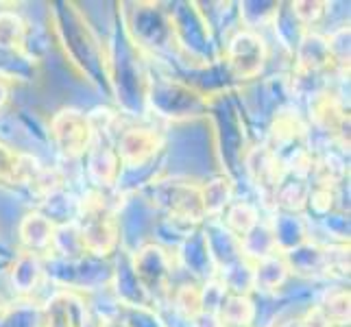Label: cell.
I'll list each match as a JSON object with an SVG mask.
<instances>
[{"mask_svg": "<svg viewBox=\"0 0 351 327\" xmlns=\"http://www.w3.org/2000/svg\"><path fill=\"white\" fill-rule=\"evenodd\" d=\"M48 24H51L53 40L66 62L77 75L88 81L94 90L105 92L107 88V42L94 29L88 14L79 3L59 0L48 5Z\"/></svg>", "mask_w": 351, "mask_h": 327, "instance_id": "obj_1", "label": "cell"}, {"mask_svg": "<svg viewBox=\"0 0 351 327\" xmlns=\"http://www.w3.org/2000/svg\"><path fill=\"white\" fill-rule=\"evenodd\" d=\"M151 66L149 57L129 40L120 20L112 29L107 42V88L118 105V112L133 118L149 114L147 99L151 88Z\"/></svg>", "mask_w": 351, "mask_h": 327, "instance_id": "obj_2", "label": "cell"}, {"mask_svg": "<svg viewBox=\"0 0 351 327\" xmlns=\"http://www.w3.org/2000/svg\"><path fill=\"white\" fill-rule=\"evenodd\" d=\"M173 27L175 55L190 66V70L210 68L221 62L223 44L210 29L201 14L199 3H164Z\"/></svg>", "mask_w": 351, "mask_h": 327, "instance_id": "obj_3", "label": "cell"}, {"mask_svg": "<svg viewBox=\"0 0 351 327\" xmlns=\"http://www.w3.org/2000/svg\"><path fill=\"white\" fill-rule=\"evenodd\" d=\"M75 225L90 256L114 258L123 249L118 205L107 197V192L90 188L86 195H81Z\"/></svg>", "mask_w": 351, "mask_h": 327, "instance_id": "obj_4", "label": "cell"}, {"mask_svg": "<svg viewBox=\"0 0 351 327\" xmlns=\"http://www.w3.org/2000/svg\"><path fill=\"white\" fill-rule=\"evenodd\" d=\"M138 195L149 203V208L157 216L166 221L188 229L205 223L201 184L190 177H157Z\"/></svg>", "mask_w": 351, "mask_h": 327, "instance_id": "obj_5", "label": "cell"}, {"mask_svg": "<svg viewBox=\"0 0 351 327\" xmlns=\"http://www.w3.org/2000/svg\"><path fill=\"white\" fill-rule=\"evenodd\" d=\"M212 105L214 101H210L184 77L160 75L151 70V88L147 99L149 114L168 120V123H195L212 114Z\"/></svg>", "mask_w": 351, "mask_h": 327, "instance_id": "obj_6", "label": "cell"}, {"mask_svg": "<svg viewBox=\"0 0 351 327\" xmlns=\"http://www.w3.org/2000/svg\"><path fill=\"white\" fill-rule=\"evenodd\" d=\"M118 20L129 40L147 57L175 55L173 27L164 3H123Z\"/></svg>", "mask_w": 351, "mask_h": 327, "instance_id": "obj_7", "label": "cell"}, {"mask_svg": "<svg viewBox=\"0 0 351 327\" xmlns=\"http://www.w3.org/2000/svg\"><path fill=\"white\" fill-rule=\"evenodd\" d=\"M44 275L53 286L77 290L81 295L107 290L114 277V258H96L86 253L77 260H64L48 253L44 258Z\"/></svg>", "mask_w": 351, "mask_h": 327, "instance_id": "obj_8", "label": "cell"}, {"mask_svg": "<svg viewBox=\"0 0 351 327\" xmlns=\"http://www.w3.org/2000/svg\"><path fill=\"white\" fill-rule=\"evenodd\" d=\"M271 59V46L262 33L236 29L221 51V62L236 88L262 79Z\"/></svg>", "mask_w": 351, "mask_h": 327, "instance_id": "obj_9", "label": "cell"}, {"mask_svg": "<svg viewBox=\"0 0 351 327\" xmlns=\"http://www.w3.org/2000/svg\"><path fill=\"white\" fill-rule=\"evenodd\" d=\"M129 260H131V269L136 273L138 282L142 284L144 293L149 295L151 304L155 308L166 306L168 297H171V290L175 286V273H177L175 256L171 253V249L149 240L133 251H129Z\"/></svg>", "mask_w": 351, "mask_h": 327, "instance_id": "obj_10", "label": "cell"}, {"mask_svg": "<svg viewBox=\"0 0 351 327\" xmlns=\"http://www.w3.org/2000/svg\"><path fill=\"white\" fill-rule=\"evenodd\" d=\"M48 140L64 160H83L94 140L90 116L77 107H62L48 123Z\"/></svg>", "mask_w": 351, "mask_h": 327, "instance_id": "obj_11", "label": "cell"}, {"mask_svg": "<svg viewBox=\"0 0 351 327\" xmlns=\"http://www.w3.org/2000/svg\"><path fill=\"white\" fill-rule=\"evenodd\" d=\"M114 144L125 171H140V168L162 164L166 136L149 125H131L118 133Z\"/></svg>", "mask_w": 351, "mask_h": 327, "instance_id": "obj_12", "label": "cell"}, {"mask_svg": "<svg viewBox=\"0 0 351 327\" xmlns=\"http://www.w3.org/2000/svg\"><path fill=\"white\" fill-rule=\"evenodd\" d=\"M312 127L343 153H349V105L330 88L310 96V129Z\"/></svg>", "mask_w": 351, "mask_h": 327, "instance_id": "obj_13", "label": "cell"}, {"mask_svg": "<svg viewBox=\"0 0 351 327\" xmlns=\"http://www.w3.org/2000/svg\"><path fill=\"white\" fill-rule=\"evenodd\" d=\"M83 160H86L88 181L94 190H99V192L116 190L120 173H123V164H120L116 144L110 133L94 131V140Z\"/></svg>", "mask_w": 351, "mask_h": 327, "instance_id": "obj_14", "label": "cell"}, {"mask_svg": "<svg viewBox=\"0 0 351 327\" xmlns=\"http://www.w3.org/2000/svg\"><path fill=\"white\" fill-rule=\"evenodd\" d=\"M175 256V266L177 271H184L188 275V280L203 284L210 282L214 277H219V269L212 258V251L208 247V238H205L203 227H195L181 238L177 245Z\"/></svg>", "mask_w": 351, "mask_h": 327, "instance_id": "obj_15", "label": "cell"}, {"mask_svg": "<svg viewBox=\"0 0 351 327\" xmlns=\"http://www.w3.org/2000/svg\"><path fill=\"white\" fill-rule=\"evenodd\" d=\"M42 327H90V306L77 290L55 288L42 301Z\"/></svg>", "mask_w": 351, "mask_h": 327, "instance_id": "obj_16", "label": "cell"}, {"mask_svg": "<svg viewBox=\"0 0 351 327\" xmlns=\"http://www.w3.org/2000/svg\"><path fill=\"white\" fill-rule=\"evenodd\" d=\"M242 171H245L251 184L266 197L273 195V190L277 188V184H280L286 173L282 160L264 142H258L247 149L245 157H242Z\"/></svg>", "mask_w": 351, "mask_h": 327, "instance_id": "obj_17", "label": "cell"}, {"mask_svg": "<svg viewBox=\"0 0 351 327\" xmlns=\"http://www.w3.org/2000/svg\"><path fill=\"white\" fill-rule=\"evenodd\" d=\"M7 280L16 299H33V295L46 282L44 258L20 249L7 266Z\"/></svg>", "mask_w": 351, "mask_h": 327, "instance_id": "obj_18", "label": "cell"}, {"mask_svg": "<svg viewBox=\"0 0 351 327\" xmlns=\"http://www.w3.org/2000/svg\"><path fill=\"white\" fill-rule=\"evenodd\" d=\"M110 290L118 301V308H155L131 269L127 249H120L114 256V277Z\"/></svg>", "mask_w": 351, "mask_h": 327, "instance_id": "obj_19", "label": "cell"}, {"mask_svg": "<svg viewBox=\"0 0 351 327\" xmlns=\"http://www.w3.org/2000/svg\"><path fill=\"white\" fill-rule=\"evenodd\" d=\"M42 164L33 155L20 153L9 142L0 140V186L29 188L42 173Z\"/></svg>", "mask_w": 351, "mask_h": 327, "instance_id": "obj_20", "label": "cell"}, {"mask_svg": "<svg viewBox=\"0 0 351 327\" xmlns=\"http://www.w3.org/2000/svg\"><path fill=\"white\" fill-rule=\"evenodd\" d=\"M269 225L280 253H288L299 245H304V242L312 240V223L308 214L273 210V214L269 216Z\"/></svg>", "mask_w": 351, "mask_h": 327, "instance_id": "obj_21", "label": "cell"}, {"mask_svg": "<svg viewBox=\"0 0 351 327\" xmlns=\"http://www.w3.org/2000/svg\"><path fill=\"white\" fill-rule=\"evenodd\" d=\"M290 275L301 277V280H319V277H328V251L325 245L319 240H308L297 249L282 253Z\"/></svg>", "mask_w": 351, "mask_h": 327, "instance_id": "obj_22", "label": "cell"}, {"mask_svg": "<svg viewBox=\"0 0 351 327\" xmlns=\"http://www.w3.org/2000/svg\"><path fill=\"white\" fill-rule=\"evenodd\" d=\"M55 225L40 210H29L18 223V240L20 249L46 258L53 249Z\"/></svg>", "mask_w": 351, "mask_h": 327, "instance_id": "obj_23", "label": "cell"}, {"mask_svg": "<svg viewBox=\"0 0 351 327\" xmlns=\"http://www.w3.org/2000/svg\"><path fill=\"white\" fill-rule=\"evenodd\" d=\"M310 177L295 175V173H284L282 181L273 190L271 205L273 210L280 212H295V214H306L308 210V199H310Z\"/></svg>", "mask_w": 351, "mask_h": 327, "instance_id": "obj_24", "label": "cell"}, {"mask_svg": "<svg viewBox=\"0 0 351 327\" xmlns=\"http://www.w3.org/2000/svg\"><path fill=\"white\" fill-rule=\"evenodd\" d=\"M288 264L282 253L264 258L256 264H251V284L253 293L258 295H277L290 280Z\"/></svg>", "mask_w": 351, "mask_h": 327, "instance_id": "obj_25", "label": "cell"}, {"mask_svg": "<svg viewBox=\"0 0 351 327\" xmlns=\"http://www.w3.org/2000/svg\"><path fill=\"white\" fill-rule=\"evenodd\" d=\"M201 227L205 232V238H208V247L212 251L216 269L223 271L227 266L245 260L242 258V251H240V240L227 232L219 218H208Z\"/></svg>", "mask_w": 351, "mask_h": 327, "instance_id": "obj_26", "label": "cell"}, {"mask_svg": "<svg viewBox=\"0 0 351 327\" xmlns=\"http://www.w3.org/2000/svg\"><path fill=\"white\" fill-rule=\"evenodd\" d=\"M236 199V181L232 175H216L205 179L201 184V201H203V212L205 221L208 218H221L223 212L234 203Z\"/></svg>", "mask_w": 351, "mask_h": 327, "instance_id": "obj_27", "label": "cell"}, {"mask_svg": "<svg viewBox=\"0 0 351 327\" xmlns=\"http://www.w3.org/2000/svg\"><path fill=\"white\" fill-rule=\"evenodd\" d=\"M79 201H81V197H77L72 190L62 186V188H57L53 192H48L46 197H42L40 205L35 210H40L55 227L57 225H68V223L77 221Z\"/></svg>", "mask_w": 351, "mask_h": 327, "instance_id": "obj_28", "label": "cell"}, {"mask_svg": "<svg viewBox=\"0 0 351 327\" xmlns=\"http://www.w3.org/2000/svg\"><path fill=\"white\" fill-rule=\"evenodd\" d=\"M0 77L9 83H33L40 77V59L29 51L0 48Z\"/></svg>", "mask_w": 351, "mask_h": 327, "instance_id": "obj_29", "label": "cell"}, {"mask_svg": "<svg viewBox=\"0 0 351 327\" xmlns=\"http://www.w3.org/2000/svg\"><path fill=\"white\" fill-rule=\"evenodd\" d=\"M280 9L282 3H277V0H245V3H238L236 14L242 24L240 29L256 33H262L264 29H273Z\"/></svg>", "mask_w": 351, "mask_h": 327, "instance_id": "obj_30", "label": "cell"}, {"mask_svg": "<svg viewBox=\"0 0 351 327\" xmlns=\"http://www.w3.org/2000/svg\"><path fill=\"white\" fill-rule=\"evenodd\" d=\"M219 221L229 234L236 236L238 240H242L253 227L262 221V214H260V208L256 203L236 197L234 203L223 212V216L219 218Z\"/></svg>", "mask_w": 351, "mask_h": 327, "instance_id": "obj_31", "label": "cell"}, {"mask_svg": "<svg viewBox=\"0 0 351 327\" xmlns=\"http://www.w3.org/2000/svg\"><path fill=\"white\" fill-rule=\"evenodd\" d=\"M29 22L20 11H0V48H7V51H29Z\"/></svg>", "mask_w": 351, "mask_h": 327, "instance_id": "obj_32", "label": "cell"}, {"mask_svg": "<svg viewBox=\"0 0 351 327\" xmlns=\"http://www.w3.org/2000/svg\"><path fill=\"white\" fill-rule=\"evenodd\" d=\"M240 251H242V258H245L249 264H256L264 258L280 253L275 245L273 232H271L269 218H262V221L240 240Z\"/></svg>", "mask_w": 351, "mask_h": 327, "instance_id": "obj_33", "label": "cell"}, {"mask_svg": "<svg viewBox=\"0 0 351 327\" xmlns=\"http://www.w3.org/2000/svg\"><path fill=\"white\" fill-rule=\"evenodd\" d=\"M219 317L225 327H256L258 306L251 295H227Z\"/></svg>", "mask_w": 351, "mask_h": 327, "instance_id": "obj_34", "label": "cell"}, {"mask_svg": "<svg viewBox=\"0 0 351 327\" xmlns=\"http://www.w3.org/2000/svg\"><path fill=\"white\" fill-rule=\"evenodd\" d=\"M0 327H42V301L14 299L5 304Z\"/></svg>", "mask_w": 351, "mask_h": 327, "instance_id": "obj_35", "label": "cell"}, {"mask_svg": "<svg viewBox=\"0 0 351 327\" xmlns=\"http://www.w3.org/2000/svg\"><path fill=\"white\" fill-rule=\"evenodd\" d=\"M168 308L177 312L181 319L190 321L197 312H201V284L186 280V282H175L171 297H168Z\"/></svg>", "mask_w": 351, "mask_h": 327, "instance_id": "obj_36", "label": "cell"}, {"mask_svg": "<svg viewBox=\"0 0 351 327\" xmlns=\"http://www.w3.org/2000/svg\"><path fill=\"white\" fill-rule=\"evenodd\" d=\"M51 253L57 258H64V260H77L81 256H86V247H83V240L79 236V229L75 223L55 227Z\"/></svg>", "mask_w": 351, "mask_h": 327, "instance_id": "obj_37", "label": "cell"}, {"mask_svg": "<svg viewBox=\"0 0 351 327\" xmlns=\"http://www.w3.org/2000/svg\"><path fill=\"white\" fill-rule=\"evenodd\" d=\"M328 40V51H330V62H332V70L338 72H349V42H351V29H349V22L338 24V27L325 35Z\"/></svg>", "mask_w": 351, "mask_h": 327, "instance_id": "obj_38", "label": "cell"}, {"mask_svg": "<svg viewBox=\"0 0 351 327\" xmlns=\"http://www.w3.org/2000/svg\"><path fill=\"white\" fill-rule=\"evenodd\" d=\"M288 7L304 31H317L323 18L330 14V3L323 0H297V3H288Z\"/></svg>", "mask_w": 351, "mask_h": 327, "instance_id": "obj_39", "label": "cell"}, {"mask_svg": "<svg viewBox=\"0 0 351 327\" xmlns=\"http://www.w3.org/2000/svg\"><path fill=\"white\" fill-rule=\"evenodd\" d=\"M227 295H229L227 288L219 277H214V280H210V282H203L201 284V310L219 314Z\"/></svg>", "mask_w": 351, "mask_h": 327, "instance_id": "obj_40", "label": "cell"}, {"mask_svg": "<svg viewBox=\"0 0 351 327\" xmlns=\"http://www.w3.org/2000/svg\"><path fill=\"white\" fill-rule=\"evenodd\" d=\"M118 314L129 327H166L155 308H118Z\"/></svg>", "mask_w": 351, "mask_h": 327, "instance_id": "obj_41", "label": "cell"}, {"mask_svg": "<svg viewBox=\"0 0 351 327\" xmlns=\"http://www.w3.org/2000/svg\"><path fill=\"white\" fill-rule=\"evenodd\" d=\"M188 327H225L219 314H212V312H197L195 317L188 321Z\"/></svg>", "mask_w": 351, "mask_h": 327, "instance_id": "obj_42", "label": "cell"}, {"mask_svg": "<svg viewBox=\"0 0 351 327\" xmlns=\"http://www.w3.org/2000/svg\"><path fill=\"white\" fill-rule=\"evenodd\" d=\"M266 327H314L308 319L306 314L304 317H288V319H275L273 323H269Z\"/></svg>", "mask_w": 351, "mask_h": 327, "instance_id": "obj_43", "label": "cell"}, {"mask_svg": "<svg viewBox=\"0 0 351 327\" xmlns=\"http://www.w3.org/2000/svg\"><path fill=\"white\" fill-rule=\"evenodd\" d=\"M11 90H14V83H9L7 79L0 77V114L5 112V107L11 101Z\"/></svg>", "mask_w": 351, "mask_h": 327, "instance_id": "obj_44", "label": "cell"}, {"mask_svg": "<svg viewBox=\"0 0 351 327\" xmlns=\"http://www.w3.org/2000/svg\"><path fill=\"white\" fill-rule=\"evenodd\" d=\"M96 327H129V325L123 321L120 314H110V317H103L101 323L96 325Z\"/></svg>", "mask_w": 351, "mask_h": 327, "instance_id": "obj_45", "label": "cell"}, {"mask_svg": "<svg viewBox=\"0 0 351 327\" xmlns=\"http://www.w3.org/2000/svg\"><path fill=\"white\" fill-rule=\"evenodd\" d=\"M3 310H5V301H0V317H3Z\"/></svg>", "mask_w": 351, "mask_h": 327, "instance_id": "obj_46", "label": "cell"}]
</instances>
